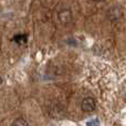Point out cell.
I'll use <instances>...</instances> for the list:
<instances>
[{"label":"cell","instance_id":"obj_1","mask_svg":"<svg viewBox=\"0 0 126 126\" xmlns=\"http://www.w3.org/2000/svg\"><path fill=\"white\" fill-rule=\"evenodd\" d=\"M106 16H107V19L111 20V21H117V20H120L122 18L123 11L120 7H112V8H110L107 10Z\"/></svg>","mask_w":126,"mask_h":126},{"label":"cell","instance_id":"obj_2","mask_svg":"<svg viewBox=\"0 0 126 126\" xmlns=\"http://www.w3.org/2000/svg\"><path fill=\"white\" fill-rule=\"evenodd\" d=\"M95 101L92 97H86L82 101V104H81V109H82L83 112H86V113H90V112H93L95 110Z\"/></svg>","mask_w":126,"mask_h":126},{"label":"cell","instance_id":"obj_3","mask_svg":"<svg viewBox=\"0 0 126 126\" xmlns=\"http://www.w3.org/2000/svg\"><path fill=\"white\" fill-rule=\"evenodd\" d=\"M59 19L60 21L62 22V23H69L70 21L72 20V13L70 10H67V9H63L59 12Z\"/></svg>","mask_w":126,"mask_h":126},{"label":"cell","instance_id":"obj_4","mask_svg":"<svg viewBox=\"0 0 126 126\" xmlns=\"http://www.w3.org/2000/svg\"><path fill=\"white\" fill-rule=\"evenodd\" d=\"M11 126H30V125H29V123L27 122L24 118L19 117V118L13 121V123L11 124Z\"/></svg>","mask_w":126,"mask_h":126},{"label":"cell","instance_id":"obj_5","mask_svg":"<svg viewBox=\"0 0 126 126\" xmlns=\"http://www.w3.org/2000/svg\"><path fill=\"white\" fill-rule=\"evenodd\" d=\"M15 41L18 43H26L27 37L26 35H17V37H15Z\"/></svg>","mask_w":126,"mask_h":126},{"label":"cell","instance_id":"obj_6","mask_svg":"<svg viewBox=\"0 0 126 126\" xmlns=\"http://www.w3.org/2000/svg\"><path fill=\"white\" fill-rule=\"evenodd\" d=\"M94 1H96V2H100V1H103V0H94Z\"/></svg>","mask_w":126,"mask_h":126},{"label":"cell","instance_id":"obj_7","mask_svg":"<svg viewBox=\"0 0 126 126\" xmlns=\"http://www.w3.org/2000/svg\"><path fill=\"white\" fill-rule=\"evenodd\" d=\"M1 83H2V79L0 78V84H1Z\"/></svg>","mask_w":126,"mask_h":126}]
</instances>
